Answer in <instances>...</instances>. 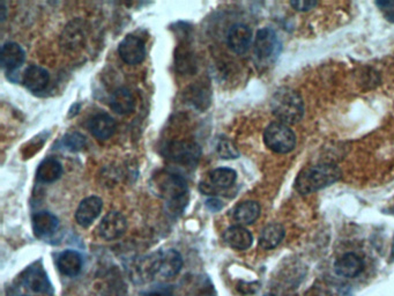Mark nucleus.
<instances>
[{"instance_id": "obj_1", "label": "nucleus", "mask_w": 394, "mask_h": 296, "mask_svg": "<svg viewBox=\"0 0 394 296\" xmlns=\"http://www.w3.org/2000/svg\"><path fill=\"white\" fill-rule=\"evenodd\" d=\"M340 177V168L332 163L310 167L298 175L295 189L300 195H309L336 183Z\"/></svg>"}, {"instance_id": "obj_2", "label": "nucleus", "mask_w": 394, "mask_h": 296, "mask_svg": "<svg viewBox=\"0 0 394 296\" xmlns=\"http://www.w3.org/2000/svg\"><path fill=\"white\" fill-rule=\"evenodd\" d=\"M272 110L280 123L295 124L303 117V100L297 92L283 88L275 93L272 100Z\"/></svg>"}, {"instance_id": "obj_3", "label": "nucleus", "mask_w": 394, "mask_h": 296, "mask_svg": "<svg viewBox=\"0 0 394 296\" xmlns=\"http://www.w3.org/2000/svg\"><path fill=\"white\" fill-rule=\"evenodd\" d=\"M157 189L163 198L168 200L174 212L184 209L186 205L185 197L188 195V184L183 177L176 173L162 175L157 180Z\"/></svg>"}, {"instance_id": "obj_4", "label": "nucleus", "mask_w": 394, "mask_h": 296, "mask_svg": "<svg viewBox=\"0 0 394 296\" xmlns=\"http://www.w3.org/2000/svg\"><path fill=\"white\" fill-rule=\"evenodd\" d=\"M264 141L271 151L280 154L289 153L296 145V137L287 124L272 123L265 130Z\"/></svg>"}, {"instance_id": "obj_5", "label": "nucleus", "mask_w": 394, "mask_h": 296, "mask_svg": "<svg viewBox=\"0 0 394 296\" xmlns=\"http://www.w3.org/2000/svg\"><path fill=\"white\" fill-rule=\"evenodd\" d=\"M183 266L181 253L174 249L155 253L149 262V272L161 278H171L178 275Z\"/></svg>"}, {"instance_id": "obj_6", "label": "nucleus", "mask_w": 394, "mask_h": 296, "mask_svg": "<svg viewBox=\"0 0 394 296\" xmlns=\"http://www.w3.org/2000/svg\"><path fill=\"white\" fill-rule=\"evenodd\" d=\"M201 156L199 146L193 142L176 141L166 147V156L174 162L182 165H195Z\"/></svg>"}, {"instance_id": "obj_7", "label": "nucleus", "mask_w": 394, "mask_h": 296, "mask_svg": "<svg viewBox=\"0 0 394 296\" xmlns=\"http://www.w3.org/2000/svg\"><path fill=\"white\" fill-rule=\"evenodd\" d=\"M280 49V41L273 29L263 28L258 32L254 41V54L258 59L267 61L273 56H278Z\"/></svg>"}, {"instance_id": "obj_8", "label": "nucleus", "mask_w": 394, "mask_h": 296, "mask_svg": "<svg viewBox=\"0 0 394 296\" xmlns=\"http://www.w3.org/2000/svg\"><path fill=\"white\" fill-rule=\"evenodd\" d=\"M127 221L123 214L120 212H109L98 224V234L102 239L107 241H113L120 239L127 231Z\"/></svg>"}, {"instance_id": "obj_9", "label": "nucleus", "mask_w": 394, "mask_h": 296, "mask_svg": "<svg viewBox=\"0 0 394 296\" xmlns=\"http://www.w3.org/2000/svg\"><path fill=\"white\" fill-rule=\"evenodd\" d=\"M118 52L124 62L135 65L145 59L146 47L144 41L134 35H127L120 42Z\"/></svg>"}, {"instance_id": "obj_10", "label": "nucleus", "mask_w": 394, "mask_h": 296, "mask_svg": "<svg viewBox=\"0 0 394 296\" xmlns=\"http://www.w3.org/2000/svg\"><path fill=\"white\" fill-rule=\"evenodd\" d=\"M102 207H103V202L98 197L93 195V197L83 199L76 210V222L81 227H89L101 213Z\"/></svg>"}, {"instance_id": "obj_11", "label": "nucleus", "mask_w": 394, "mask_h": 296, "mask_svg": "<svg viewBox=\"0 0 394 296\" xmlns=\"http://www.w3.org/2000/svg\"><path fill=\"white\" fill-rule=\"evenodd\" d=\"M252 41V32L246 25L237 23L232 25L228 33V45L236 54H242L248 51Z\"/></svg>"}, {"instance_id": "obj_12", "label": "nucleus", "mask_w": 394, "mask_h": 296, "mask_svg": "<svg viewBox=\"0 0 394 296\" xmlns=\"http://www.w3.org/2000/svg\"><path fill=\"white\" fill-rule=\"evenodd\" d=\"M25 57L23 49L14 42H8L1 47L0 62L3 67L8 71L19 69L25 62Z\"/></svg>"}, {"instance_id": "obj_13", "label": "nucleus", "mask_w": 394, "mask_h": 296, "mask_svg": "<svg viewBox=\"0 0 394 296\" xmlns=\"http://www.w3.org/2000/svg\"><path fill=\"white\" fill-rule=\"evenodd\" d=\"M334 268H336V273L341 277L355 278L363 271L364 263H363L361 257L358 256V255L346 253L336 260Z\"/></svg>"}, {"instance_id": "obj_14", "label": "nucleus", "mask_w": 394, "mask_h": 296, "mask_svg": "<svg viewBox=\"0 0 394 296\" xmlns=\"http://www.w3.org/2000/svg\"><path fill=\"white\" fill-rule=\"evenodd\" d=\"M224 241L232 249L244 251L252 246V234L242 226H232L224 231Z\"/></svg>"}, {"instance_id": "obj_15", "label": "nucleus", "mask_w": 394, "mask_h": 296, "mask_svg": "<svg viewBox=\"0 0 394 296\" xmlns=\"http://www.w3.org/2000/svg\"><path fill=\"white\" fill-rule=\"evenodd\" d=\"M89 130L98 139L107 140L116 130V123L108 114H98L89 122Z\"/></svg>"}, {"instance_id": "obj_16", "label": "nucleus", "mask_w": 394, "mask_h": 296, "mask_svg": "<svg viewBox=\"0 0 394 296\" xmlns=\"http://www.w3.org/2000/svg\"><path fill=\"white\" fill-rule=\"evenodd\" d=\"M49 73L47 70L40 66L32 65L25 70V74H23V83L25 86L30 89V91L42 92L47 88V83H49Z\"/></svg>"}, {"instance_id": "obj_17", "label": "nucleus", "mask_w": 394, "mask_h": 296, "mask_svg": "<svg viewBox=\"0 0 394 296\" xmlns=\"http://www.w3.org/2000/svg\"><path fill=\"white\" fill-rule=\"evenodd\" d=\"M57 268L64 275L74 277L81 271L83 258L74 250H66L57 258Z\"/></svg>"}, {"instance_id": "obj_18", "label": "nucleus", "mask_w": 394, "mask_h": 296, "mask_svg": "<svg viewBox=\"0 0 394 296\" xmlns=\"http://www.w3.org/2000/svg\"><path fill=\"white\" fill-rule=\"evenodd\" d=\"M58 224V219L49 212H39L33 217V229L37 237L51 236Z\"/></svg>"}, {"instance_id": "obj_19", "label": "nucleus", "mask_w": 394, "mask_h": 296, "mask_svg": "<svg viewBox=\"0 0 394 296\" xmlns=\"http://www.w3.org/2000/svg\"><path fill=\"white\" fill-rule=\"evenodd\" d=\"M110 105H111L112 110L117 114L127 115V114L133 112L135 100H134L130 89L122 87V88H118L117 91L113 92L111 100H110Z\"/></svg>"}, {"instance_id": "obj_20", "label": "nucleus", "mask_w": 394, "mask_h": 296, "mask_svg": "<svg viewBox=\"0 0 394 296\" xmlns=\"http://www.w3.org/2000/svg\"><path fill=\"white\" fill-rule=\"evenodd\" d=\"M23 282L28 288L35 293H49L51 290L50 282L42 268H28Z\"/></svg>"}, {"instance_id": "obj_21", "label": "nucleus", "mask_w": 394, "mask_h": 296, "mask_svg": "<svg viewBox=\"0 0 394 296\" xmlns=\"http://www.w3.org/2000/svg\"><path fill=\"white\" fill-rule=\"evenodd\" d=\"M285 228L283 224H271L264 228L259 237V246L265 250H272L283 242Z\"/></svg>"}, {"instance_id": "obj_22", "label": "nucleus", "mask_w": 394, "mask_h": 296, "mask_svg": "<svg viewBox=\"0 0 394 296\" xmlns=\"http://www.w3.org/2000/svg\"><path fill=\"white\" fill-rule=\"evenodd\" d=\"M261 215V206L257 202H241L234 211L235 220L241 224H251Z\"/></svg>"}, {"instance_id": "obj_23", "label": "nucleus", "mask_w": 394, "mask_h": 296, "mask_svg": "<svg viewBox=\"0 0 394 296\" xmlns=\"http://www.w3.org/2000/svg\"><path fill=\"white\" fill-rule=\"evenodd\" d=\"M63 167L56 159H45L40 163L37 169V178L43 183H54L62 176Z\"/></svg>"}, {"instance_id": "obj_24", "label": "nucleus", "mask_w": 394, "mask_h": 296, "mask_svg": "<svg viewBox=\"0 0 394 296\" xmlns=\"http://www.w3.org/2000/svg\"><path fill=\"white\" fill-rule=\"evenodd\" d=\"M237 173L230 168H217L210 173V181L215 187L227 189L235 183Z\"/></svg>"}, {"instance_id": "obj_25", "label": "nucleus", "mask_w": 394, "mask_h": 296, "mask_svg": "<svg viewBox=\"0 0 394 296\" xmlns=\"http://www.w3.org/2000/svg\"><path fill=\"white\" fill-rule=\"evenodd\" d=\"M81 21H73L69 27L65 29L63 41L65 42L66 47H78L80 43H83V36H85V30L83 27H80L79 23Z\"/></svg>"}, {"instance_id": "obj_26", "label": "nucleus", "mask_w": 394, "mask_h": 296, "mask_svg": "<svg viewBox=\"0 0 394 296\" xmlns=\"http://www.w3.org/2000/svg\"><path fill=\"white\" fill-rule=\"evenodd\" d=\"M217 153L223 159H236V158L239 156V152L237 151L235 145L227 138L219 140Z\"/></svg>"}, {"instance_id": "obj_27", "label": "nucleus", "mask_w": 394, "mask_h": 296, "mask_svg": "<svg viewBox=\"0 0 394 296\" xmlns=\"http://www.w3.org/2000/svg\"><path fill=\"white\" fill-rule=\"evenodd\" d=\"M64 144L66 145V147L69 148V151H72V152H78V151H81V149L85 147V145H86V139H85L83 134H67V136L64 138Z\"/></svg>"}, {"instance_id": "obj_28", "label": "nucleus", "mask_w": 394, "mask_h": 296, "mask_svg": "<svg viewBox=\"0 0 394 296\" xmlns=\"http://www.w3.org/2000/svg\"><path fill=\"white\" fill-rule=\"evenodd\" d=\"M317 1L315 0H296V1H290V5L293 6L296 11L307 12L310 11L312 8L317 6Z\"/></svg>"}, {"instance_id": "obj_29", "label": "nucleus", "mask_w": 394, "mask_h": 296, "mask_svg": "<svg viewBox=\"0 0 394 296\" xmlns=\"http://www.w3.org/2000/svg\"><path fill=\"white\" fill-rule=\"evenodd\" d=\"M206 205L210 210L214 211V212L221 210V207H222V204H221L220 200H217V199H210V200H207Z\"/></svg>"}, {"instance_id": "obj_30", "label": "nucleus", "mask_w": 394, "mask_h": 296, "mask_svg": "<svg viewBox=\"0 0 394 296\" xmlns=\"http://www.w3.org/2000/svg\"><path fill=\"white\" fill-rule=\"evenodd\" d=\"M149 296H171L169 295V294H166V293L164 292H153L151 293V294H149Z\"/></svg>"}, {"instance_id": "obj_31", "label": "nucleus", "mask_w": 394, "mask_h": 296, "mask_svg": "<svg viewBox=\"0 0 394 296\" xmlns=\"http://www.w3.org/2000/svg\"><path fill=\"white\" fill-rule=\"evenodd\" d=\"M386 18L390 20V21L394 22V11H390V13H386Z\"/></svg>"}, {"instance_id": "obj_32", "label": "nucleus", "mask_w": 394, "mask_h": 296, "mask_svg": "<svg viewBox=\"0 0 394 296\" xmlns=\"http://www.w3.org/2000/svg\"><path fill=\"white\" fill-rule=\"evenodd\" d=\"M391 260H394V239L393 243H392V255H391Z\"/></svg>"}]
</instances>
